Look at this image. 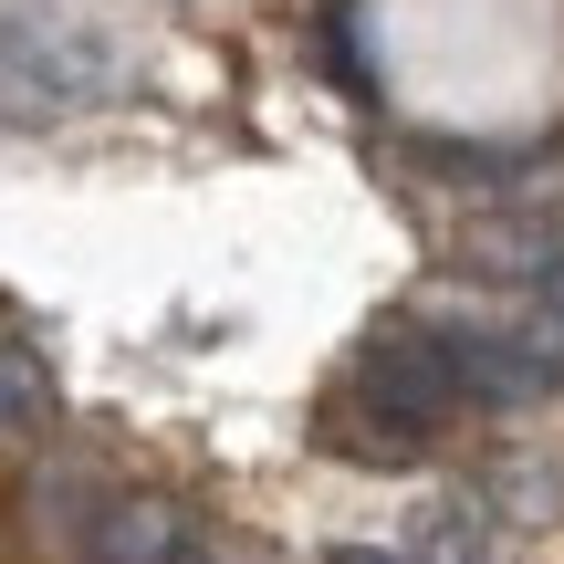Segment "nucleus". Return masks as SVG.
Returning <instances> with one entry per match:
<instances>
[{
    "label": "nucleus",
    "instance_id": "obj_1",
    "mask_svg": "<svg viewBox=\"0 0 564 564\" xmlns=\"http://www.w3.org/2000/svg\"><path fill=\"white\" fill-rule=\"evenodd\" d=\"M345 408H356L366 449H429L470 408L460 356H449V324H387V335H366L356 377H345Z\"/></svg>",
    "mask_w": 564,
    "mask_h": 564
},
{
    "label": "nucleus",
    "instance_id": "obj_2",
    "mask_svg": "<svg viewBox=\"0 0 564 564\" xmlns=\"http://www.w3.org/2000/svg\"><path fill=\"white\" fill-rule=\"evenodd\" d=\"M74 564H220L209 533L158 491H95L74 523Z\"/></svg>",
    "mask_w": 564,
    "mask_h": 564
},
{
    "label": "nucleus",
    "instance_id": "obj_3",
    "mask_svg": "<svg viewBox=\"0 0 564 564\" xmlns=\"http://www.w3.org/2000/svg\"><path fill=\"white\" fill-rule=\"evenodd\" d=\"M42 429H53V377H42V356L0 345V449H32Z\"/></svg>",
    "mask_w": 564,
    "mask_h": 564
},
{
    "label": "nucleus",
    "instance_id": "obj_4",
    "mask_svg": "<svg viewBox=\"0 0 564 564\" xmlns=\"http://www.w3.org/2000/svg\"><path fill=\"white\" fill-rule=\"evenodd\" d=\"M523 293H533V324H544V335H564V241L523 272Z\"/></svg>",
    "mask_w": 564,
    "mask_h": 564
},
{
    "label": "nucleus",
    "instance_id": "obj_5",
    "mask_svg": "<svg viewBox=\"0 0 564 564\" xmlns=\"http://www.w3.org/2000/svg\"><path fill=\"white\" fill-rule=\"evenodd\" d=\"M335 564H419V554H408V544H398V554H377V544H356V554H335Z\"/></svg>",
    "mask_w": 564,
    "mask_h": 564
}]
</instances>
